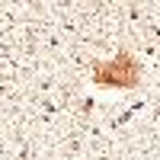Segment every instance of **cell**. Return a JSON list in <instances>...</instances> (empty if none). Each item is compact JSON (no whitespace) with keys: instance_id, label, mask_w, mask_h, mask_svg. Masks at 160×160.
<instances>
[{"instance_id":"obj_1","label":"cell","mask_w":160,"mask_h":160,"mask_svg":"<svg viewBox=\"0 0 160 160\" xmlns=\"http://www.w3.org/2000/svg\"><path fill=\"white\" fill-rule=\"evenodd\" d=\"M93 83L96 87H112V90H135L141 83V64L135 61L131 51H118L115 58L96 64Z\"/></svg>"}]
</instances>
